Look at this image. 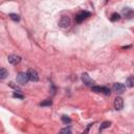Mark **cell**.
Instances as JSON below:
<instances>
[{
	"label": "cell",
	"mask_w": 134,
	"mask_h": 134,
	"mask_svg": "<svg viewBox=\"0 0 134 134\" xmlns=\"http://www.w3.org/2000/svg\"><path fill=\"white\" fill-rule=\"evenodd\" d=\"M27 76L29 79V81H32V82H37L39 80V75H38V72L34 69H28L27 70Z\"/></svg>",
	"instance_id": "cell-5"
},
{
	"label": "cell",
	"mask_w": 134,
	"mask_h": 134,
	"mask_svg": "<svg viewBox=\"0 0 134 134\" xmlns=\"http://www.w3.org/2000/svg\"><path fill=\"white\" fill-rule=\"evenodd\" d=\"M60 133H71V130L69 129V128H65V129H62V130H60Z\"/></svg>",
	"instance_id": "cell-20"
},
{
	"label": "cell",
	"mask_w": 134,
	"mask_h": 134,
	"mask_svg": "<svg viewBox=\"0 0 134 134\" xmlns=\"http://www.w3.org/2000/svg\"><path fill=\"white\" fill-rule=\"evenodd\" d=\"M70 25V18L67 17V16H63L60 21H59V26L60 27H63V28H66Z\"/></svg>",
	"instance_id": "cell-4"
},
{
	"label": "cell",
	"mask_w": 134,
	"mask_h": 134,
	"mask_svg": "<svg viewBox=\"0 0 134 134\" xmlns=\"http://www.w3.org/2000/svg\"><path fill=\"white\" fill-rule=\"evenodd\" d=\"M13 96H14V97H17V98H21V99L24 97L22 94H20V93H18V92H14V93H13Z\"/></svg>",
	"instance_id": "cell-19"
},
{
	"label": "cell",
	"mask_w": 134,
	"mask_h": 134,
	"mask_svg": "<svg viewBox=\"0 0 134 134\" xmlns=\"http://www.w3.org/2000/svg\"><path fill=\"white\" fill-rule=\"evenodd\" d=\"M110 126H111V121H104V122L100 125V127H99V132H102L104 129L109 128Z\"/></svg>",
	"instance_id": "cell-12"
},
{
	"label": "cell",
	"mask_w": 134,
	"mask_h": 134,
	"mask_svg": "<svg viewBox=\"0 0 134 134\" xmlns=\"http://www.w3.org/2000/svg\"><path fill=\"white\" fill-rule=\"evenodd\" d=\"M61 118H62V121H63L64 124H69V122H71V119H70L68 116H66V115H63Z\"/></svg>",
	"instance_id": "cell-17"
},
{
	"label": "cell",
	"mask_w": 134,
	"mask_h": 134,
	"mask_svg": "<svg viewBox=\"0 0 134 134\" xmlns=\"http://www.w3.org/2000/svg\"><path fill=\"white\" fill-rule=\"evenodd\" d=\"M6 75H8L7 70H6L5 68H1V69H0V79L3 80V79L6 77Z\"/></svg>",
	"instance_id": "cell-13"
},
{
	"label": "cell",
	"mask_w": 134,
	"mask_h": 134,
	"mask_svg": "<svg viewBox=\"0 0 134 134\" xmlns=\"http://www.w3.org/2000/svg\"><path fill=\"white\" fill-rule=\"evenodd\" d=\"M89 16H90V13H89V12H81V13H79V14L75 16V21H76L77 23H81V22H83L85 19H87Z\"/></svg>",
	"instance_id": "cell-3"
},
{
	"label": "cell",
	"mask_w": 134,
	"mask_h": 134,
	"mask_svg": "<svg viewBox=\"0 0 134 134\" xmlns=\"http://www.w3.org/2000/svg\"><path fill=\"white\" fill-rule=\"evenodd\" d=\"M113 105H114L115 110H121L122 107H124V100H122V98L119 97V96L115 97V99H114V104H113Z\"/></svg>",
	"instance_id": "cell-7"
},
{
	"label": "cell",
	"mask_w": 134,
	"mask_h": 134,
	"mask_svg": "<svg viewBox=\"0 0 134 134\" xmlns=\"http://www.w3.org/2000/svg\"><path fill=\"white\" fill-rule=\"evenodd\" d=\"M112 90H113L114 92L120 94V93H124V92H125L126 86H125L124 84H121V83H115V84H113V86H112Z\"/></svg>",
	"instance_id": "cell-2"
},
{
	"label": "cell",
	"mask_w": 134,
	"mask_h": 134,
	"mask_svg": "<svg viewBox=\"0 0 134 134\" xmlns=\"http://www.w3.org/2000/svg\"><path fill=\"white\" fill-rule=\"evenodd\" d=\"M92 91L96 93H103V87L100 86H92Z\"/></svg>",
	"instance_id": "cell-14"
},
{
	"label": "cell",
	"mask_w": 134,
	"mask_h": 134,
	"mask_svg": "<svg viewBox=\"0 0 134 134\" xmlns=\"http://www.w3.org/2000/svg\"><path fill=\"white\" fill-rule=\"evenodd\" d=\"M7 60H8V62L10 63V64H18V63H20V61H21V57H19V55H17V54H9L8 55V58H7Z\"/></svg>",
	"instance_id": "cell-8"
},
{
	"label": "cell",
	"mask_w": 134,
	"mask_h": 134,
	"mask_svg": "<svg viewBox=\"0 0 134 134\" xmlns=\"http://www.w3.org/2000/svg\"><path fill=\"white\" fill-rule=\"evenodd\" d=\"M8 85H9L10 87H13V88H15V89H19V87H18V86H16V85H14V83H13V82H10V83H9Z\"/></svg>",
	"instance_id": "cell-21"
},
{
	"label": "cell",
	"mask_w": 134,
	"mask_h": 134,
	"mask_svg": "<svg viewBox=\"0 0 134 134\" xmlns=\"http://www.w3.org/2000/svg\"><path fill=\"white\" fill-rule=\"evenodd\" d=\"M52 105V100L51 99H45L44 102L40 103V106H51Z\"/></svg>",
	"instance_id": "cell-16"
},
{
	"label": "cell",
	"mask_w": 134,
	"mask_h": 134,
	"mask_svg": "<svg viewBox=\"0 0 134 134\" xmlns=\"http://www.w3.org/2000/svg\"><path fill=\"white\" fill-rule=\"evenodd\" d=\"M119 19H120V15L117 14V13H113V14L111 15V17H110V20H111L112 22H116V21H118Z\"/></svg>",
	"instance_id": "cell-11"
},
{
	"label": "cell",
	"mask_w": 134,
	"mask_h": 134,
	"mask_svg": "<svg viewBox=\"0 0 134 134\" xmlns=\"http://www.w3.org/2000/svg\"><path fill=\"white\" fill-rule=\"evenodd\" d=\"M122 14H124L127 18H131V17L134 15V12H133L132 9H130L129 7H125V8L122 9Z\"/></svg>",
	"instance_id": "cell-9"
},
{
	"label": "cell",
	"mask_w": 134,
	"mask_h": 134,
	"mask_svg": "<svg viewBox=\"0 0 134 134\" xmlns=\"http://www.w3.org/2000/svg\"><path fill=\"white\" fill-rule=\"evenodd\" d=\"M9 18L12 20H14V21H17V22L20 20V16L17 15V14H9Z\"/></svg>",
	"instance_id": "cell-15"
},
{
	"label": "cell",
	"mask_w": 134,
	"mask_h": 134,
	"mask_svg": "<svg viewBox=\"0 0 134 134\" xmlns=\"http://www.w3.org/2000/svg\"><path fill=\"white\" fill-rule=\"evenodd\" d=\"M29 81L28 76H27V73H24V72H20L18 75H17V82L21 85H25L27 84V82Z\"/></svg>",
	"instance_id": "cell-1"
},
{
	"label": "cell",
	"mask_w": 134,
	"mask_h": 134,
	"mask_svg": "<svg viewBox=\"0 0 134 134\" xmlns=\"http://www.w3.org/2000/svg\"><path fill=\"white\" fill-rule=\"evenodd\" d=\"M103 93L106 95H110L111 94V90L108 87H103Z\"/></svg>",
	"instance_id": "cell-18"
},
{
	"label": "cell",
	"mask_w": 134,
	"mask_h": 134,
	"mask_svg": "<svg viewBox=\"0 0 134 134\" xmlns=\"http://www.w3.org/2000/svg\"><path fill=\"white\" fill-rule=\"evenodd\" d=\"M126 86L127 87H134V75H131L126 80Z\"/></svg>",
	"instance_id": "cell-10"
},
{
	"label": "cell",
	"mask_w": 134,
	"mask_h": 134,
	"mask_svg": "<svg viewBox=\"0 0 134 134\" xmlns=\"http://www.w3.org/2000/svg\"><path fill=\"white\" fill-rule=\"evenodd\" d=\"M82 81L86 86H92L94 84V81L88 75V73H83L82 74Z\"/></svg>",
	"instance_id": "cell-6"
}]
</instances>
